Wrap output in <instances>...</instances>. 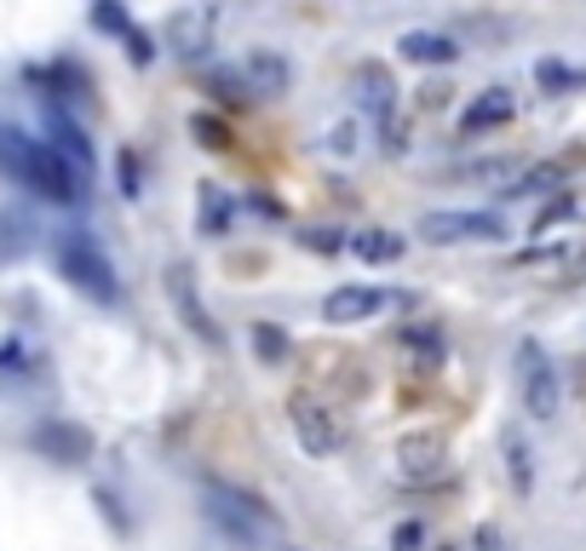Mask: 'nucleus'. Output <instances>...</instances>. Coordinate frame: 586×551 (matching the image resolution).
<instances>
[{
    "label": "nucleus",
    "instance_id": "nucleus-17",
    "mask_svg": "<svg viewBox=\"0 0 586 551\" xmlns=\"http://www.w3.org/2000/svg\"><path fill=\"white\" fill-rule=\"evenodd\" d=\"M248 87H254V98H282L288 92V81H294V69H288V58H276V52H248Z\"/></svg>",
    "mask_w": 586,
    "mask_h": 551
},
{
    "label": "nucleus",
    "instance_id": "nucleus-6",
    "mask_svg": "<svg viewBox=\"0 0 586 551\" xmlns=\"http://www.w3.org/2000/svg\"><path fill=\"white\" fill-rule=\"evenodd\" d=\"M213 41H219V0H190V7L172 12L167 47L179 52V58H201Z\"/></svg>",
    "mask_w": 586,
    "mask_h": 551
},
{
    "label": "nucleus",
    "instance_id": "nucleus-29",
    "mask_svg": "<svg viewBox=\"0 0 586 551\" xmlns=\"http://www.w3.org/2000/svg\"><path fill=\"white\" fill-rule=\"evenodd\" d=\"M305 248H317V253H334V248H351V236H334V230H299Z\"/></svg>",
    "mask_w": 586,
    "mask_h": 551
},
{
    "label": "nucleus",
    "instance_id": "nucleus-10",
    "mask_svg": "<svg viewBox=\"0 0 586 551\" xmlns=\"http://www.w3.org/2000/svg\"><path fill=\"white\" fill-rule=\"evenodd\" d=\"M391 304V293L386 288H368V282H351V288H334L328 293V304H322V317L334 322V328H351V322H368L374 310H386Z\"/></svg>",
    "mask_w": 586,
    "mask_h": 551
},
{
    "label": "nucleus",
    "instance_id": "nucleus-3",
    "mask_svg": "<svg viewBox=\"0 0 586 551\" xmlns=\"http://www.w3.org/2000/svg\"><path fill=\"white\" fill-rule=\"evenodd\" d=\"M207 517L236 540V545H265L270 534H276V517H270V505H259L248 489H230V482H207Z\"/></svg>",
    "mask_w": 586,
    "mask_h": 551
},
{
    "label": "nucleus",
    "instance_id": "nucleus-32",
    "mask_svg": "<svg viewBox=\"0 0 586 551\" xmlns=\"http://www.w3.org/2000/svg\"><path fill=\"white\" fill-rule=\"evenodd\" d=\"M420 540H426V529H420V523H403V529L391 534V551H420Z\"/></svg>",
    "mask_w": 586,
    "mask_h": 551
},
{
    "label": "nucleus",
    "instance_id": "nucleus-21",
    "mask_svg": "<svg viewBox=\"0 0 586 551\" xmlns=\"http://www.w3.org/2000/svg\"><path fill=\"white\" fill-rule=\"evenodd\" d=\"M190 132H196V144H201V150H230V144H236L230 121H225V116H213V110L190 116Z\"/></svg>",
    "mask_w": 586,
    "mask_h": 551
},
{
    "label": "nucleus",
    "instance_id": "nucleus-25",
    "mask_svg": "<svg viewBox=\"0 0 586 551\" xmlns=\"http://www.w3.org/2000/svg\"><path fill=\"white\" fill-rule=\"evenodd\" d=\"M254 357L259 362H282L288 357V333L276 322H254Z\"/></svg>",
    "mask_w": 586,
    "mask_h": 551
},
{
    "label": "nucleus",
    "instance_id": "nucleus-22",
    "mask_svg": "<svg viewBox=\"0 0 586 551\" xmlns=\"http://www.w3.org/2000/svg\"><path fill=\"white\" fill-rule=\"evenodd\" d=\"M34 248V224L23 213H0V259H18Z\"/></svg>",
    "mask_w": 586,
    "mask_h": 551
},
{
    "label": "nucleus",
    "instance_id": "nucleus-1",
    "mask_svg": "<svg viewBox=\"0 0 586 551\" xmlns=\"http://www.w3.org/2000/svg\"><path fill=\"white\" fill-rule=\"evenodd\" d=\"M0 179L34 190L52 207H76L87 196V172L69 167L47 138H29L23 127H7V121H0Z\"/></svg>",
    "mask_w": 586,
    "mask_h": 551
},
{
    "label": "nucleus",
    "instance_id": "nucleus-8",
    "mask_svg": "<svg viewBox=\"0 0 586 551\" xmlns=\"http://www.w3.org/2000/svg\"><path fill=\"white\" fill-rule=\"evenodd\" d=\"M288 413H294V437H299V448H305V454H334V448H339V420H334V413L317 402V397H294L288 402Z\"/></svg>",
    "mask_w": 586,
    "mask_h": 551
},
{
    "label": "nucleus",
    "instance_id": "nucleus-27",
    "mask_svg": "<svg viewBox=\"0 0 586 551\" xmlns=\"http://www.w3.org/2000/svg\"><path fill=\"white\" fill-rule=\"evenodd\" d=\"M564 184V167H529L517 184H506V196H540V190H558Z\"/></svg>",
    "mask_w": 586,
    "mask_h": 551
},
{
    "label": "nucleus",
    "instance_id": "nucleus-12",
    "mask_svg": "<svg viewBox=\"0 0 586 551\" xmlns=\"http://www.w3.org/2000/svg\"><path fill=\"white\" fill-rule=\"evenodd\" d=\"M47 144H52L69 167H76V172H87V179H92V138L81 132V121H76V116H63L58 103L47 110Z\"/></svg>",
    "mask_w": 586,
    "mask_h": 551
},
{
    "label": "nucleus",
    "instance_id": "nucleus-31",
    "mask_svg": "<svg viewBox=\"0 0 586 551\" xmlns=\"http://www.w3.org/2000/svg\"><path fill=\"white\" fill-rule=\"evenodd\" d=\"M328 150H334V156H351V150H357V121H339V127L328 132Z\"/></svg>",
    "mask_w": 586,
    "mask_h": 551
},
{
    "label": "nucleus",
    "instance_id": "nucleus-33",
    "mask_svg": "<svg viewBox=\"0 0 586 551\" xmlns=\"http://www.w3.org/2000/svg\"><path fill=\"white\" fill-rule=\"evenodd\" d=\"M254 213H265V219H282V201H276V196H265V190H254Z\"/></svg>",
    "mask_w": 586,
    "mask_h": 551
},
{
    "label": "nucleus",
    "instance_id": "nucleus-30",
    "mask_svg": "<svg viewBox=\"0 0 586 551\" xmlns=\"http://www.w3.org/2000/svg\"><path fill=\"white\" fill-rule=\"evenodd\" d=\"M116 172H121V196H138V190H145V184H138V156H132V150L116 156Z\"/></svg>",
    "mask_w": 586,
    "mask_h": 551
},
{
    "label": "nucleus",
    "instance_id": "nucleus-14",
    "mask_svg": "<svg viewBox=\"0 0 586 551\" xmlns=\"http://www.w3.org/2000/svg\"><path fill=\"white\" fill-rule=\"evenodd\" d=\"M34 448H41L47 460H58V465H81L87 454H92V437L81 431V425H63V420H47L41 431H34Z\"/></svg>",
    "mask_w": 586,
    "mask_h": 551
},
{
    "label": "nucleus",
    "instance_id": "nucleus-4",
    "mask_svg": "<svg viewBox=\"0 0 586 551\" xmlns=\"http://www.w3.org/2000/svg\"><path fill=\"white\" fill-rule=\"evenodd\" d=\"M517 391H524L529 420H552L558 413V368H552L540 339H517Z\"/></svg>",
    "mask_w": 586,
    "mask_h": 551
},
{
    "label": "nucleus",
    "instance_id": "nucleus-5",
    "mask_svg": "<svg viewBox=\"0 0 586 551\" xmlns=\"http://www.w3.org/2000/svg\"><path fill=\"white\" fill-rule=\"evenodd\" d=\"M506 219L500 213H426L420 241L426 248H460V241H500Z\"/></svg>",
    "mask_w": 586,
    "mask_h": 551
},
{
    "label": "nucleus",
    "instance_id": "nucleus-18",
    "mask_svg": "<svg viewBox=\"0 0 586 551\" xmlns=\"http://www.w3.org/2000/svg\"><path fill=\"white\" fill-rule=\"evenodd\" d=\"M403 248H408V241L397 230H386V224H368V230L351 236V253L362 264H391V259H403Z\"/></svg>",
    "mask_w": 586,
    "mask_h": 551
},
{
    "label": "nucleus",
    "instance_id": "nucleus-13",
    "mask_svg": "<svg viewBox=\"0 0 586 551\" xmlns=\"http://www.w3.org/2000/svg\"><path fill=\"white\" fill-rule=\"evenodd\" d=\"M397 58H403V63L443 69V63L460 58V41H455V34H437V29H408L403 41H397Z\"/></svg>",
    "mask_w": 586,
    "mask_h": 551
},
{
    "label": "nucleus",
    "instance_id": "nucleus-16",
    "mask_svg": "<svg viewBox=\"0 0 586 551\" xmlns=\"http://www.w3.org/2000/svg\"><path fill=\"white\" fill-rule=\"evenodd\" d=\"M230 219H236V201L225 196V184L201 179V184H196V230H201V236H225Z\"/></svg>",
    "mask_w": 586,
    "mask_h": 551
},
{
    "label": "nucleus",
    "instance_id": "nucleus-15",
    "mask_svg": "<svg viewBox=\"0 0 586 551\" xmlns=\"http://www.w3.org/2000/svg\"><path fill=\"white\" fill-rule=\"evenodd\" d=\"M357 98H362V116H374V121H391V116H397V87H391V69H386V63H362V69H357Z\"/></svg>",
    "mask_w": 586,
    "mask_h": 551
},
{
    "label": "nucleus",
    "instance_id": "nucleus-26",
    "mask_svg": "<svg viewBox=\"0 0 586 551\" xmlns=\"http://www.w3.org/2000/svg\"><path fill=\"white\" fill-rule=\"evenodd\" d=\"M92 29H103V34H132V18H127V7L121 0H92Z\"/></svg>",
    "mask_w": 586,
    "mask_h": 551
},
{
    "label": "nucleus",
    "instance_id": "nucleus-35",
    "mask_svg": "<svg viewBox=\"0 0 586 551\" xmlns=\"http://www.w3.org/2000/svg\"><path fill=\"white\" fill-rule=\"evenodd\" d=\"M443 551H455V545H443Z\"/></svg>",
    "mask_w": 586,
    "mask_h": 551
},
{
    "label": "nucleus",
    "instance_id": "nucleus-20",
    "mask_svg": "<svg viewBox=\"0 0 586 551\" xmlns=\"http://www.w3.org/2000/svg\"><path fill=\"white\" fill-rule=\"evenodd\" d=\"M207 92H213L219 103H254V87H248V76H236V69H207V81H201Z\"/></svg>",
    "mask_w": 586,
    "mask_h": 551
},
{
    "label": "nucleus",
    "instance_id": "nucleus-2",
    "mask_svg": "<svg viewBox=\"0 0 586 551\" xmlns=\"http://www.w3.org/2000/svg\"><path fill=\"white\" fill-rule=\"evenodd\" d=\"M52 259H58V270H63V282L81 288L87 299H98V304H116V299H121L116 264H110V253H103L87 230H63V236L52 241Z\"/></svg>",
    "mask_w": 586,
    "mask_h": 551
},
{
    "label": "nucleus",
    "instance_id": "nucleus-24",
    "mask_svg": "<svg viewBox=\"0 0 586 551\" xmlns=\"http://www.w3.org/2000/svg\"><path fill=\"white\" fill-rule=\"evenodd\" d=\"M535 81H540L546 92H575V87H586L580 69H569V63H558V58H540V63H535Z\"/></svg>",
    "mask_w": 586,
    "mask_h": 551
},
{
    "label": "nucleus",
    "instance_id": "nucleus-23",
    "mask_svg": "<svg viewBox=\"0 0 586 551\" xmlns=\"http://www.w3.org/2000/svg\"><path fill=\"white\" fill-rule=\"evenodd\" d=\"M506 465H511V489L529 494L535 489V454H529L524 437H506Z\"/></svg>",
    "mask_w": 586,
    "mask_h": 551
},
{
    "label": "nucleus",
    "instance_id": "nucleus-7",
    "mask_svg": "<svg viewBox=\"0 0 586 551\" xmlns=\"http://www.w3.org/2000/svg\"><path fill=\"white\" fill-rule=\"evenodd\" d=\"M167 299H172L179 322H185L201 344H219V328H213V317H207V304H201V293H196V270H190V264H172V270H167Z\"/></svg>",
    "mask_w": 586,
    "mask_h": 551
},
{
    "label": "nucleus",
    "instance_id": "nucleus-9",
    "mask_svg": "<svg viewBox=\"0 0 586 551\" xmlns=\"http://www.w3.org/2000/svg\"><path fill=\"white\" fill-rule=\"evenodd\" d=\"M397 471H403L408 482H443V477H448V448H443V437H431V431L403 437V442H397Z\"/></svg>",
    "mask_w": 586,
    "mask_h": 551
},
{
    "label": "nucleus",
    "instance_id": "nucleus-34",
    "mask_svg": "<svg viewBox=\"0 0 586 551\" xmlns=\"http://www.w3.org/2000/svg\"><path fill=\"white\" fill-rule=\"evenodd\" d=\"M12 362L23 368V344H0V368H12Z\"/></svg>",
    "mask_w": 586,
    "mask_h": 551
},
{
    "label": "nucleus",
    "instance_id": "nucleus-19",
    "mask_svg": "<svg viewBox=\"0 0 586 551\" xmlns=\"http://www.w3.org/2000/svg\"><path fill=\"white\" fill-rule=\"evenodd\" d=\"M403 344L420 357V373H437V368H443V333H437L431 322H408V328H403Z\"/></svg>",
    "mask_w": 586,
    "mask_h": 551
},
{
    "label": "nucleus",
    "instance_id": "nucleus-28",
    "mask_svg": "<svg viewBox=\"0 0 586 551\" xmlns=\"http://www.w3.org/2000/svg\"><path fill=\"white\" fill-rule=\"evenodd\" d=\"M121 47H127V58H132L138 69H145V63H156V41H150V34H145V29H138V23H132V34H127V41H121Z\"/></svg>",
    "mask_w": 586,
    "mask_h": 551
},
{
    "label": "nucleus",
    "instance_id": "nucleus-11",
    "mask_svg": "<svg viewBox=\"0 0 586 551\" xmlns=\"http://www.w3.org/2000/svg\"><path fill=\"white\" fill-rule=\"evenodd\" d=\"M511 110H517V98H511L506 87H483V92L466 103V110H460V138H483V132L506 127Z\"/></svg>",
    "mask_w": 586,
    "mask_h": 551
}]
</instances>
